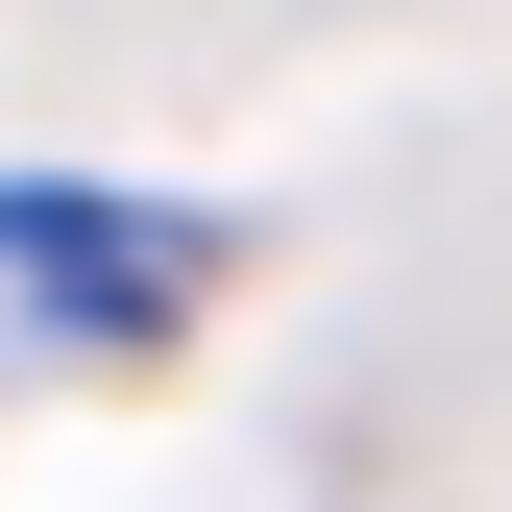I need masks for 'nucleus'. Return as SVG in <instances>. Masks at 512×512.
Returning <instances> with one entry per match:
<instances>
[{"mask_svg":"<svg viewBox=\"0 0 512 512\" xmlns=\"http://www.w3.org/2000/svg\"><path fill=\"white\" fill-rule=\"evenodd\" d=\"M0 269L74 293V317H171L196 293V220H122V196H0Z\"/></svg>","mask_w":512,"mask_h":512,"instance_id":"f257e3e1","label":"nucleus"}]
</instances>
